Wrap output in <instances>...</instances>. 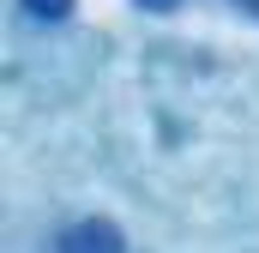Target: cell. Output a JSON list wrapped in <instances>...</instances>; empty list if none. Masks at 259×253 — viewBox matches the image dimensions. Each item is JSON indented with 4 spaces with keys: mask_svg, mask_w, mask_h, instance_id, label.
<instances>
[{
    "mask_svg": "<svg viewBox=\"0 0 259 253\" xmlns=\"http://www.w3.org/2000/svg\"><path fill=\"white\" fill-rule=\"evenodd\" d=\"M55 253H127V241L109 217H84V223H66L55 235Z\"/></svg>",
    "mask_w": 259,
    "mask_h": 253,
    "instance_id": "1",
    "label": "cell"
},
{
    "mask_svg": "<svg viewBox=\"0 0 259 253\" xmlns=\"http://www.w3.org/2000/svg\"><path fill=\"white\" fill-rule=\"evenodd\" d=\"M24 6H30L36 18H49V24H55V18H66V12H72V0H24Z\"/></svg>",
    "mask_w": 259,
    "mask_h": 253,
    "instance_id": "2",
    "label": "cell"
},
{
    "mask_svg": "<svg viewBox=\"0 0 259 253\" xmlns=\"http://www.w3.org/2000/svg\"><path fill=\"white\" fill-rule=\"evenodd\" d=\"M145 6H157V12H163V6H175V0H145Z\"/></svg>",
    "mask_w": 259,
    "mask_h": 253,
    "instance_id": "3",
    "label": "cell"
}]
</instances>
